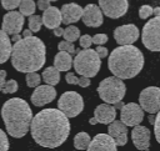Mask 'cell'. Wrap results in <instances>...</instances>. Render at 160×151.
<instances>
[{"mask_svg":"<svg viewBox=\"0 0 160 151\" xmlns=\"http://www.w3.org/2000/svg\"><path fill=\"white\" fill-rule=\"evenodd\" d=\"M69 117L59 109H44L32 116L30 132L34 141L48 149L62 145L70 135Z\"/></svg>","mask_w":160,"mask_h":151,"instance_id":"obj_1","label":"cell"},{"mask_svg":"<svg viewBox=\"0 0 160 151\" xmlns=\"http://www.w3.org/2000/svg\"><path fill=\"white\" fill-rule=\"evenodd\" d=\"M11 65L19 72L40 70L46 61V47L42 40L31 35L14 42L11 50Z\"/></svg>","mask_w":160,"mask_h":151,"instance_id":"obj_2","label":"cell"},{"mask_svg":"<svg viewBox=\"0 0 160 151\" xmlns=\"http://www.w3.org/2000/svg\"><path fill=\"white\" fill-rule=\"evenodd\" d=\"M144 66V55L134 45H120L108 59V67L114 76L122 80L135 77Z\"/></svg>","mask_w":160,"mask_h":151,"instance_id":"obj_3","label":"cell"},{"mask_svg":"<svg viewBox=\"0 0 160 151\" xmlns=\"http://www.w3.org/2000/svg\"><path fill=\"white\" fill-rule=\"evenodd\" d=\"M1 117L5 124L6 132L14 139H21L30 130L32 111L24 99L12 97L2 105Z\"/></svg>","mask_w":160,"mask_h":151,"instance_id":"obj_4","label":"cell"},{"mask_svg":"<svg viewBox=\"0 0 160 151\" xmlns=\"http://www.w3.org/2000/svg\"><path fill=\"white\" fill-rule=\"evenodd\" d=\"M72 66L75 71L85 77H94L98 75L101 67V57L98 55L96 50L84 49L78 51L75 59L72 60Z\"/></svg>","mask_w":160,"mask_h":151,"instance_id":"obj_5","label":"cell"},{"mask_svg":"<svg viewBox=\"0 0 160 151\" xmlns=\"http://www.w3.org/2000/svg\"><path fill=\"white\" fill-rule=\"evenodd\" d=\"M98 94L104 102L114 105L124 99L126 94V86L122 79L118 76H109L104 79L98 86Z\"/></svg>","mask_w":160,"mask_h":151,"instance_id":"obj_6","label":"cell"},{"mask_svg":"<svg viewBox=\"0 0 160 151\" xmlns=\"http://www.w3.org/2000/svg\"><path fill=\"white\" fill-rule=\"evenodd\" d=\"M58 109L68 117H76L84 110V99L76 91H65L58 100Z\"/></svg>","mask_w":160,"mask_h":151,"instance_id":"obj_7","label":"cell"},{"mask_svg":"<svg viewBox=\"0 0 160 151\" xmlns=\"http://www.w3.org/2000/svg\"><path fill=\"white\" fill-rule=\"evenodd\" d=\"M141 41L150 51H160V15L150 19L142 27Z\"/></svg>","mask_w":160,"mask_h":151,"instance_id":"obj_8","label":"cell"},{"mask_svg":"<svg viewBox=\"0 0 160 151\" xmlns=\"http://www.w3.org/2000/svg\"><path fill=\"white\" fill-rule=\"evenodd\" d=\"M139 105L149 114H156L160 111V87H145L139 95Z\"/></svg>","mask_w":160,"mask_h":151,"instance_id":"obj_9","label":"cell"},{"mask_svg":"<svg viewBox=\"0 0 160 151\" xmlns=\"http://www.w3.org/2000/svg\"><path fill=\"white\" fill-rule=\"evenodd\" d=\"M120 110V119L126 126H136L144 120V110L139 104H124Z\"/></svg>","mask_w":160,"mask_h":151,"instance_id":"obj_10","label":"cell"},{"mask_svg":"<svg viewBox=\"0 0 160 151\" xmlns=\"http://www.w3.org/2000/svg\"><path fill=\"white\" fill-rule=\"evenodd\" d=\"M99 6L102 14L110 19L124 16L129 9L128 0H99Z\"/></svg>","mask_w":160,"mask_h":151,"instance_id":"obj_11","label":"cell"},{"mask_svg":"<svg viewBox=\"0 0 160 151\" xmlns=\"http://www.w3.org/2000/svg\"><path fill=\"white\" fill-rule=\"evenodd\" d=\"M25 19L24 15L20 11H14L10 10L9 12H6L2 17V25H1V30H4L8 35H14V34H20V31L22 30Z\"/></svg>","mask_w":160,"mask_h":151,"instance_id":"obj_12","label":"cell"},{"mask_svg":"<svg viewBox=\"0 0 160 151\" xmlns=\"http://www.w3.org/2000/svg\"><path fill=\"white\" fill-rule=\"evenodd\" d=\"M139 29L134 24L118 26L114 30V39L119 45H130L139 39Z\"/></svg>","mask_w":160,"mask_h":151,"instance_id":"obj_13","label":"cell"},{"mask_svg":"<svg viewBox=\"0 0 160 151\" xmlns=\"http://www.w3.org/2000/svg\"><path fill=\"white\" fill-rule=\"evenodd\" d=\"M116 117V109L111 105V104H101L99 106L95 107L94 110V117L89 120L90 125H95V124H105L109 125L110 122H112Z\"/></svg>","mask_w":160,"mask_h":151,"instance_id":"obj_14","label":"cell"},{"mask_svg":"<svg viewBox=\"0 0 160 151\" xmlns=\"http://www.w3.org/2000/svg\"><path fill=\"white\" fill-rule=\"evenodd\" d=\"M56 97V90L52 85H38L31 95V102L35 106H42Z\"/></svg>","mask_w":160,"mask_h":151,"instance_id":"obj_15","label":"cell"},{"mask_svg":"<svg viewBox=\"0 0 160 151\" xmlns=\"http://www.w3.org/2000/svg\"><path fill=\"white\" fill-rule=\"evenodd\" d=\"M81 20L89 27H99L104 21V14L99 5L89 4L82 9Z\"/></svg>","mask_w":160,"mask_h":151,"instance_id":"obj_16","label":"cell"},{"mask_svg":"<svg viewBox=\"0 0 160 151\" xmlns=\"http://www.w3.org/2000/svg\"><path fill=\"white\" fill-rule=\"evenodd\" d=\"M150 137L151 132L148 127L141 126L140 124L134 126L131 131V140L134 146L138 150H149L150 149Z\"/></svg>","mask_w":160,"mask_h":151,"instance_id":"obj_17","label":"cell"},{"mask_svg":"<svg viewBox=\"0 0 160 151\" xmlns=\"http://www.w3.org/2000/svg\"><path fill=\"white\" fill-rule=\"evenodd\" d=\"M116 142L115 140L108 134H98L90 141L88 147L89 151H116Z\"/></svg>","mask_w":160,"mask_h":151,"instance_id":"obj_18","label":"cell"},{"mask_svg":"<svg viewBox=\"0 0 160 151\" xmlns=\"http://www.w3.org/2000/svg\"><path fill=\"white\" fill-rule=\"evenodd\" d=\"M60 11H61V21L66 25L79 21L82 16V7L80 5H78L76 2L64 4L61 6Z\"/></svg>","mask_w":160,"mask_h":151,"instance_id":"obj_19","label":"cell"},{"mask_svg":"<svg viewBox=\"0 0 160 151\" xmlns=\"http://www.w3.org/2000/svg\"><path fill=\"white\" fill-rule=\"evenodd\" d=\"M108 132L115 140L116 145H119V146L126 145V142H128V126L121 120L120 121L114 120L112 122H110L109 127H108Z\"/></svg>","mask_w":160,"mask_h":151,"instance_id":"obj_20","label":"cell"},{"mask_svg":"<svg viewBox=\"0 0 160 151\" xmlns=\"http://www.w3.org/2000/svg\"><path fill=\"white\" fill-rule=\"evenodd\" d=\"M42 25H45L48 29H55L60 26L61 21V11L55 6H49L46 10H44L42 14Z\"/></svg>","mask_w":160,"mask_h":151,"instance_id":"obj_21","label":"cell"},{"mask_svg":"<svg viewBox=\"0 0 160 151\" xmlns=\"http://www.w3.org/2000/svg\"><path fill=\"white\" fill-rule=\"evenodd\" d=\"M11 50L12 44L9 35L4 30H0V64H4L10 59Z\"/></svg>","mask_w":160,"mask_h":151,"instance_id":"obj_22","label":"cell"},{"mask_svg":"<svg viewBox=\"0 0 160 151\" xmlns=\"http://www.w3.org/2000/svg\"><path fill=\"white\" fill-rule=\"evenodd\" d=\"M54 66L61 72V71H69L70 67L72 66V57L70 52L66 51H61L59 50V52L55 55L54 59Z\"/></svg>","mask_w":160,"mask_h":151,"instance_id":"obj_23","label":"cell"},{"mask_svg":"<svg viewBox=\"0 0 160 151\" xmlns=\"http://www.w3.org/2000/svg\"><path fill=\"white\" fill-rule=\"evenodd\" d=\"M41 79L48 85H58L60 81V71L55 66H49L42 71Z\"/></svg>","mask_w":160,"mask_h":151,"instance_id":"obj_24","label":"cell"},{"mask_svg":"<svg viewBox=\"0 0 160 151\" xmlns=\"http://www.w3.org/2000/svg\"><path fill=\"white\" fill-rule=\"evenodd\" d=\"M90 141H91V139L88 132H85V131L78 132L74 137V147L76 150H88Z\"/></svg>","mask_w":160,"mask_h":151,"instance_id":"obj_25","label":"cell"},{"mask_svg":"<svg viewBox=\"0 0 160 151\" xmlns=\"http://www.w3.org/2000/svg\"><path fill=\"white\" fill-rule=\"evenodd\" d=\"M65 80L69 85H78V86H81V87H88L90 85V79L89 77H85V76L78 77L72 72H68L65 75Z\"/></svg>","mask_w":160,"mask_h":151,"instance_id":"obj_26","label":"cell"},{"mask_svg":"<svg viewBox=\"0 0 160 151\" xmlns=\"http://www.w3.org/2000/svg\"><path fill=\"white\" fill-rule=\"evenodd\" d=\"M19 9H20V12L24 16H30V15L35 14L36 4H35L34 0H21L20 5H19Z\"/></svg>","mask_w":160,"mask_h":151,"instance_id":"obj_27","label":"cell"},{"mask_svg":"<svg viewBox=\"0 0 160 151\" xmlns=\"http://www.w3.org/2000/svg\"><path fill=\"white\" fill-rule=\"evenodd\" d=\"M62 36H64V39L66 41L74 42V41H76L80 37V30H79V27H76L74 25H69L66 29H64Z\"/></svg>","mask_w":160,"mask_h":151,"instance_id":"obj_28","label":"cell"},{"mask_svg":"<svg viewBox=\"0 0 160 151\" xmlns=\"http://www.w3.org/2000/svg\"><path fill=\"white\" fill-rule=\"evenodd\" d=\"M42 26V17L40 15H30L29 16V29L32 32L40 31Z\"/></svg>","mask_w":160,"mask_h":151,"instance_id":"obj_29","label":"cell"},{"mask_svg":"<svg viewBox=\"0 0 160 151\" xmlns=\"http://www.w3.org/2000/svg\"><path fill=\"white\" fill-rule=\"evenodd\" d=\"M25 80L29 87H36L38 85H40L41 77H40V74H38L36 71H31V72H26Z\"/></svg>","mask_w":160,"mask_h":151,"instance_id":"obj_30","label":"cell"},{"mask_svg":"<svg viewBox=\"0 0 160 151\" xmlns=\"http://www.w3.org/2000/svg\"><path fill=\"white\" fill-rule=\"evenodd\" d=\"M18 87H19L18 81L14 80V79H10L9 81H5L4 87H2L1 91H2L4 94H14V92L18 91Z\"/></svg>","mask_w":160,"mask_h":151,"instance_id":"obj_31","label":"cell"},{"mask_svg":"<svg viewBox=\"0 0 160 151\" xmlns=\"http://www.w3.org/2000/svg\"><path fill=\"white\" fill-rule=\"evenodd\" d=\"M58 49L59 50H61V51H66V52H70L71 55L72 54H75L76 52V49H75V46L72 45V42H70V41H61V42H59L58 44Z\"/></svg>","mask_w":160,"mask_h":151,"instance_id":"obj_32","label":"cell"},{"mask_svg":"<svg viewBox=\"0 0 160 151\" xmlns=\"http://www.w3.org/2000/svg\"><path fill=\"white\" fill-rule=\"evenodd\" d=\"M20 1L21 0H1V5H2L4 9L10 11V10H14V9L19 7Z\"/></svg>","mask_w":160,"mask_h":151,"instance_id":"obj_33","label":"cell"},{"mask_svg":"<svg viewBox=\"0 0 160 151\" xmlns=\"http://www.w3.org/2000/svg\"><path fill=\"white\" fill-rule=\"evenodd\" d=\"M91 44H92V37H91L90 35L85 34V35L80 36V39H79V45H80L82 49H89V47L91 46Z\"/></svg>","mask_w":160,"mask_h":151,"instance_id":"obj_34","label":"cell"},{"mask_svg":"<svg viewBox=\"0 0 160 151\" xmlns=\"http://www.w3.org/2000/svg\"><path fill=\"white\" fill-rule=\"evenodd\" d=\"M150 15H152V7L150 5H142L139 10L140 19H148Z\"/></svg>","mask_w":160,"mask_h":151,"instance_id":"obj_35","label":"cell"},{"mask_svg":"<svg viewBox=\"0 0 160 151\" xmlns=\"http://www.w3.org/2000/svg\"><path fill=\"white\" fill-rule=\"evenodd\" d=\"M9 150V140L6 134L0 129V151H8Z\"/></svg>","mask_w":160,"mask_h":151,"instance_id":"obj_36","label":"cell"},{"mask_svg":"<svg viewBox=\"0 0 160 151\" xmlns=\"http://www.w3.org/2000/svg\"><path fill=\"white\" fill-rule=\"evenodd\" d=\"M154 132H155V139L160 144V111H158V115L154 121Z\"/></svg>","mask_w":160,"mask_h":151,"instance_id":"obj_37","label":"cell"},{"mask_svg":"<svg viewBox=\"0 0 160 151\" xmlns=\"http://www.w3.org/2000/svg\"><path fill=\"white\" fill-rule=\"evenodd\" d=\"M92 42L95 45H104L105 42H108V35L106 34H96L92 37Z\"/></svg>","mask_w":160,"mask_h":151,"instance_id":"obj_38","label":"cell"},{"mask_svg":"<svg viewBox=\"0 0 160 151\" xmlns=\"http://www.w3.org/2000/svg\"><path fill=\"white\" fill-rule=\"evenodd\" d=\"M96 52H98V55H99L101 59H104V57H106V56L109 55L108 49L104 47V46H101V45H98V47H96Z\"/></svg>","mask_w":160,"mask_h":151,"instance_id":"obj_39","label":"cell"},{"mask_svg":"<svg viewBox=\"0 0 160 151\" xmlns=\"http://www.w3.org/2000/svg\"><path fill=\"white\" fill-rule=\"evenodd\" d=\"M38 7L40 9V10H46L49 6H50V1L49 0H38Z\"/></svg>","mask_w":160,"mask_h":151,"instance_id":"obj_40","label":"cell"},{"mask_svg":"<svg viewBox=\"0 0 160 151\" xmlns=\"http://www.w3.org/2000/svg\"><path fill=\"white\" fill-rule=\"evenodd\" d=\"M5 77H6V71H5V70H0V91H1L2 87H4Z\"/></svg>","mask_w":160,"mask_h":151,"instance_id":"obj_41","label":"cell"},{"mask_svg":"<svg viewBox=\"0 0 160 151\" xmlns=\"http://www.w3.org/2000/svg\"><path fill=\"white\" fill-rule=\"evenodd\" d=\"M52 31H54V35H55V36H62V34H64V29L60 27V26L52 29Z\"/></svg>","mask_w":160,"mask_h":151,"instance_id":"obj_42","label":"cell"},{"mask_svg":"<svg viewBox=\"0 0 160 151\" xmlns=\"http://www.w3.org/2000/svg\"><path fill=\"white\" fill-rule=\"evenodd\" d=\"M31 35H32V31H31L30 29H26V30L22 31V37H29V36H31Z\"/></svg>","mask_w":160,"mask_h":151,"instance_id":"obj_43","label":"cell"},{"mask_svg":"<svg viewBox=\"0 0 160 151\" xmlns=\"http://www.w3.org/2000/svg\"><path fill=\"white\" fill-rule=\"evenodd\" d=\"M20 39H21V35H19V34H14V35H12V39H11V40H12L14 42H16V41H19Z\"/></svg>","mask_w":160,"mask_h":151,"instance_id":"obj_44","label":"cell"},{"mask_svg":"<svg viewBox=\"0 0 160 151\" xmlns=\"http://www.w3.org/2000/svg\"><path fill=\"white\" fill-rule=\"evenodd\" d=\"M152 15L159 16V15H160V7H155V9H152Z\"/></svg>","mask_w":160,"mask_h":151,"instance_id":"obj_45","label":"cell"},{"mask_svg":"<svg viewBox=\"0 0 160 151\" xmlns=\"http://www.w3.org/2000/svg\"><path fill=\"white\" fill-rule=\"evenodd\" d=\"M122 105H124V104H122L121 101H119V102H115V104H114V107H115V109H121Z\"/></svg>","mask_w":160,"mask_h":151,"instance_id":"obj_46","label":"cell"},{"mask_svg":"<svg viewBox=\"0 0 160 151\" xmlns=\"http://www.w3.org/2000/svg\"><path fill=\"white\" fill-rule=\"evenodd\" d=\"M49 1H50V2H51V1H58V0H49Z\"/></svg>","mask_w":160,"mask_h":151,"instance_id":"obj_47","label":"cell"}]
</instances>
